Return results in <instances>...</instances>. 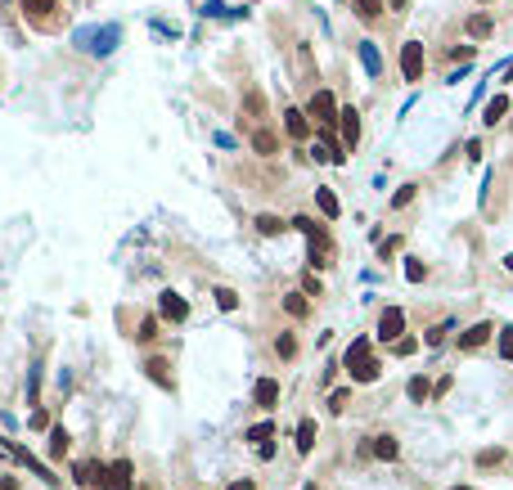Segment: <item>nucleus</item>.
<instances>
[{
	"instance_id": "obj_37",
	"label": "nucleus",
	"mask_w": 513,
	"mask_h": 490,
	"mask_svg": "<svg viewBox=\"0 0 513 490\" xmlns=\"http://www.w3.org/2000/svg\"><path fill=\"white\" fill-rule=\"evenodd\" d=\"M500 355H505V360H513V329L500 333Z\"/></svg>"
},
{
	"instance_id": "obj_10",
	"label": "nucleus",
	"mask_w": 513,
	"mask_h": 490,
	"mask_svg": "<svg viewBox=\"0 0 513 490\" xmlns=\"http://www.w3.org/2000/svg\"><path fill=\"white\" fill-rule=\"evenodd\" d=\"M252 400H256L261 409H275V405H279V382H275V378H261V382L252 387Z\"/></svg>"
},
{
	"instance_id": "obj_26",
	"label": "nucleus",
	"mask_w": 513,
	"mask_h": 490,
	"mask_svg": "<svg viewBox=\"0 0 513 490\" xmlns=\"http://www.w3.org/2000/svg\"><path fill=\"white\" fill-rule=\"evenodd\" d=\"M216 306H221V311H239V293H234V288H216Z\"/></svg>"
},
{
	"instance_id": "obj_38",
	"label": "nucleus",
	"mask_w": 513,
	"mask_h": 490,
	"mask_svg": "<svg viewBox=\"0 0 513 490\" xmlns=\"http://www.w3.org/2000/svg\"><path fill=\"white\" fill-rule=\"evenodd\" d=\"M410 198H414V185H401V189H396V198H392V207H405Z\"/></svg>"
},
{
	"instance_id": "obj_33",
	"label": "nucleus",
	"mask_w": 513,
	"mask_h": 490,
	"mask_svg": "<svg viewBox=\"0 0 513 490\" xmlns=\"http://www.w3.org/2000/svg\"><path fill=\"white\" fill-rule=\"evenodd\" d=\"M275 351H279V355H284V360H288V355H298V342H293V338H288V333H284V338H279V342H275Z\"/></svg>"
},
{
	"instance_id": "obj_9",
	"label": "nucleus",
	"mask_w": 513,
	"mask_h": 490,
	"mask_svg": "<svg viewBox=\"0 0 513 490\" xmlns=\"http://www.w3.org/2000/svg\"><path fill=\"white\" fill-rule=\"evenodd\" d=\"M491 333H496V324H487V320L473 324V329H464V333H459V351H478L482 342L491 338Z\"/></svg>"
},
{
	"instance_id": "obj_40",
	"label": "nucleus",
	"mask_w": 513,
	"mask_h": 490,
	"mask_svg": "<svg viewBox=\"0 0 513 490\" xmlns=\"http://www.w3.org/2000/svg\"><path fill=\"white\" fill-rule=\"evenodd\" d=\"M248 113H252V117H261V113H266V104H261V95H256V90L248 95Z\"/></svg>"
},
{
	"instance_id": "obj_41",
	"label": "nucleus",
	"mask_w": 513,
	"mask_h": 490,
	"mask_svg": "<svg viewBox=\"0 0 513 490\" xmlns=\"http://www.w3.org/2000/svg\"><path fill=\"white\" fill-rule=\"evenodd\" d=\"M302 293H307V297H320V279H316V275H307V279H302Z\"/></svg>"
},
{
	"instance_id": "obj_6",
	"label": "nucleus",
	"mask_w": 513,
	"mask_h": 490,
	"mask_svg": "<svg viewBox=\"0 0 513 490\" xmlns=\"http://www.w3.org/2000/svg\"><path fill=\"white\" fill-rule=\"evenodd\" d=\"M423 45L419 41H405V50H401V76H405V81H419V76H423Z\"/></svg>"
},
{
	"instance_id": "obj_18",
	"label": "nucleus",
	"mask_w": 513,
	"mask_h": 490,
	"mask_svg": "<svg viewBox=\"0 0 513 490\" xmlns=\"http://www.w3.org/2000/svg\"><path fill=\"white\" fill-rule=\"evenodd\" d=\"M256 229H261L266 238H279V234H284V229H288V225H284L279 216H270V211H261V216H256Z\"/></svg>"
},
{
	"instance_id": "obj_5",
	"label": "nucleus",
	"mask_w": 513,
	"mask_h": 490,
	"mask_svg": "<svg viewBox=\"0 0 513 490\" xmlns=\"http://www.w3.org/2000/svg\"><path fill=\"white\" fill-rule=\"evenodd\" d=\"M401 333H405V311H401V306H387V311L378 315V338H383V342H401Z\"/></svg>"
},
{
	"instance_id": "obj_4",
	"label": "nucleus",
	"mask_w": 513,
	"mask_h": 490,
	"mask_svg": "<svg viewBox=\"0 0 513 490\" xmlns=\"http://www.w3.org/2000/svg\"><path fill=\"white\" fill-rule=\"evenodd\" d=\"M136 486V464L131 459H113L108 473H104V490H131Z\"/></svg>"
},
{
	"instance_id": "obj_25",
	"label": "nucleus",
	"mask_w": 513,
	"mask_h": 490,
	"mask_svg": "<svg viewBox=\"0 0 513 490\" xmlns=\"http://www.w3.org/2000/svg\"><path fill=\"white\" fill-rule=\"evenodd\" d=\"M469 36H473V41L491 36V18H487V14H473V18H469Z\"/></svg>"
},
{
	"instance_id": "obj_23",
	"label": "nucleus",
	"mask_w": 513,
	"mask_h": 490,
	"mask_svg": "<svg viewBox=\"0 0 513 490\" xmlns=\"http://www.w3.org/2000/svg\"><path fill=\"white\" fill-rule=\"evenodd\" d=\"M374 455H378V459H387V464H392V459L401 455V446H396V436H374Z\"/></svg>"
},
{
	"instance_id": "obj_32",
	"label": "nucleus",
	"mask_w": 513,
	"mask_h": 490,
	"mask_svg": "<svg viewBox=\"0 0 513 490\" xmlns=\"http://www.w3.org/2000/svg\"><path fill=\"white\" fill-rule=\"evenodd\" d=\"M136 338H140V342H154V338H158V320H154V315H149V320H140V333H136Z\"/></svg>"
},
{
	"instance_id": "obj_43",
	"label": "nucleus",
	"mask_w": 513,
	"mask_h": 490,
	"mask_svg": "<svg viewBox=\"0 0 513 490\" xmlns=\"http://www.w3.org/2000/svg\"><path fill=\"white\" fill-rule=\"evenodd\" d=\"M230 490H256V486H252V482H248V477H243V482H234V486H230Z\"/></svg>"
},
{
	"instance_id": "obj_17",
	"label": "nucleus",
	"mask_w": 513,
	"mask_h": 490,
	"mask_svg": "<svg viewBox=\"0 0 513 490\" xmlns=\"http://www.w3.org/2000/svg\"><path fill=\"white\" fill-rule=\"evenodd\" d=\"M316 207L325 211V220H338V198H334V189H316Z\"/></svg>"
},
{
	"instance_id": "obj_13",
	"label": "nucleus",
	"mask_w": 513,
	"mask_h": 490,
	"mask_svg": "<svg viewBox=\"0 0 513 490\" xmlns=\"http://www.w3.org/2000/svg\"><path fill=\"white\" fill-rule=\"evenodd\" d=\"M9 450H14V459H23V464H27V468H32V473H36V477H41V482H45V486H59V477H54V473H50V468H45V464H36V459H32V455H27V450H18V446H9Z\"/></svg>"
},
{
	"instance_id": "obj_36",
	"label": "nucleus",
	"mask_w": 513,
	"mask_h": 490,
	"mask_svg": "<svg viewBox=\"0 0 513 490\" xmlns=\"http://www.w3.org/2000/svg\"><path fill=\"white\" fill-rule=\"evenodd\" d=\"M23 9H32V14H50L54 0H23Z\"/></svg>"
},
{
	"instance_id": "obj_20",
	"label": "nucleus",
	"mask_w": 513,
	"mask_h": 490,
	"mask_svg": "<svg viewBox=\"0 0 513 490\" xmlns=\"http://www.w3.org/2000/svg\"><path fill=\"white\" fill-rule=\"evenodd\" d=\"M505 113H509V95H496V99L487 104V117H482V122H487V126H496Z\"/></svg>"
},
{
	"instance_id": "obj_34",
	"label": "nucleus",
	"mask_w": 513,
	"mask_h": 490,
	"mask_svg": "<svg viewBox=\"0 0 513 490\" xmlns=\"http://www.w3.org/2000/svg\"><path fill=\"white\" fill-rule=\"evenodd\" d=\"M423 275H427V270H423V261H405V279H410V284H419Z\"/></svg>"
},
{
	"instance_id": "obj_42",
	"label": "nucleus",
	"mask_w": 513,
	"mask_h": 490,
	"mask_svg": "<svg viewBox=\"0 0 513 490\" xmlns=\"http://www.w3.org/2000/svg\"><path fill=\"white\" fill-rule=\"evenodd\" d=\"M0 490H18V482L14 477H0Z\"/></svg>"
},
{
	"instance_id": "obj_46",
	"label": "nucleus",
	"mask_w": 513,
	"mask_h": 490,
	"mask_svg": "<svg viewBox=\"0 0 513 490\" xmlns=\"http://www.w3.org/2000/svg\"><path fill=\"white\" fill-rule=\"evenodd\" d=\"M455 490H469V486H455Z\"/></svg>"
},
{
	"instance_id": "obj_31",
	"label": "nucleus",
	"mask_w": 513,
	"mask_h": 490,
	"mask_svg": "<svg viewBox=\"0 0 513 490\" xmlns=\"http://www.w3.org/2000/svg\"><path fill=\"white\" fill-rule=\"evenodd\" d=\"M496 464H505V450H482L478 455V468H496Z\"/></svg>"
},
{
	"instance_id": "obj_45",
	"label": "nucleus",
	"mask_w": 513,
	"mask_h": 490,
	"mask_svg": "<svg viewBox=\"0 0 513 490\" xmlns=\"http://www.w3.org/2000/svg\"><path fill=\"white\" fill-rule=\"evenodd\" d=\"M505 266H509V270H513V252H509V256H505Z\"/></svg>"
},
{
	"instance_id": "obj_22",
	"label": "nucleus",
	"mask_w": 513,
	"mask_h": 490,
	"mask_svg": "<svg viewBox=\"0 0 513 490\" xmlns=\"http://www.w3.org/2000/svg\"><path fill=\"white\" fill-rule=\"evenodd\" d=\"M68 446H72V436L63 427H50V459H59V455H68Z\"/></svg>"
},
{
	"instance_id": "obj_15",
	"label": "nucleus",
	"mask_w": 513,
	"mask_h": 490,
	"mask_svg": "<svg viewBox=\"0 0 513 490\" xmlns=\"http://www.w3.org/2000/svg\"><path fill=\"white\" fill-rule=\"evenodd\" d=\"M311 450H316V423L302 418L298 423V455H311Z\"/></svg>"
},
{
	"instance_id": "obj_21",
	"label": "nucleus",
	"mask_w": 513,
	"mask_h": 490,
	"mask_svg": "<svg viewBox=\"0 0 513 490\" xmlns=\"http://www.w3.org/2000/svg\"><path fill=\"white\" fill-rule=\"evenodd\" d=\"M252 149H256V153H266V158H270V153L279 149V140H275V131H252Z\"/></svg>"
},
{
	"instance_id": "obj_12",
	"label": "nucleus",
	"mask_w": 513,
	"mask_h": 490,
	"mask_svg": "<svg viewBox=\"0 0 513 490\" xmlns=\"http://www.w3.org/2000/svg\"><path fill=\"white\" fill-rule=\"evenodd\" d=\"M284 126H288L293 140H307V136H311V117H307L302 108H288V113H284Z\"/></svg>"
},
{
	"instance_id": "obj_24",
	"label": "nucleus",
	"mask_w": 513,
	"mask_h": 490,
	"mask_svg": "<svg viewBox=\"0 0 513 490\" xmlns=\"http://www.w3.org/2000/svg\"><path fill=\"white\" fill-rule=\"evenodd\" d=\"M405 391H410V400H414V405H423V400L432 396L437 387H432V382H427V378H410V387H405Z\"/></svg>"
},
{
	"instance_id": "obj_44",
	"label": "nucleus",
	"mask_w": 513,
	"mask_h": 490,
	"mask_svg": "<svg viewBox=\"0 0 513 490\" xmlns=\"http://www.w3.org/2000/svg\"><path fill=\"white\" fill-rule=\"evenodd\" d=\"M387 5H392V9H405V0H387Z\"/></svg>"
},
{
	"instance_id": "obj_39",
	"label": "nucleus",
	"mask_w": 513,
	"mask_h": 490,
	"mask_svg": "<svg viewBox=\"0 0 513 490\" xmlns=\"http://www.w3.org/2000/svg\"><path fill=\"white\" fill-rule=\"evenodd\" d=\"M446 329H450V324H437V329H432V333H427V338H423V342H427V347H441V338H446Z\"/></svg>"
},
{
	"instance_id": "obj_35",
	"label": "nucleus",
	"mask_w": 513,
	"mask_h": 490,
	"mask_svg": "<svg viewBox=\"0 0 513 490\" xmlns=\"http://www.w3.org/2000/svg\"><path fill=\"white\" fill-rule=\"evenodd\" d=\"M392 351H396V355H414V351H419V342H414V338H401V342H392Z\"/></svg>"
},
{
	"instance_id": "obj_30",
	"label": "nucleus",
	"mask_w": 513,
	"mask_h": 490,
	"mask_svg": "<svg viewBox=\"0 0 513 490\" xmlns=\"http://www.w3.org/2000/svg\"><path fill=\"white\" fill-rule=\"evenodd\" d=\"M347 405H351V391H347V387H338L334 396H329V409H334V414H342Z\"/></svg>"
},
{
	"instance_id": "obj_1",
	"label": "nucleus",
	"mask_w": 513,
	"mask_h": 490,
	"mask_svg": "<svg viewBox=\"0 0 513 490\" xmlns=\"http://www.w3.org/2000/svg\"><path fill=\"white\" fill-rule=\"evenodd\" d=\"M342 364H347V373H351V382H374L378 378V355L369 351V338H356L347 347V355H342Z\"/></svg>"
},
{
	"instance_id": "obj_14",
	"label": "nucleus",
	"mask_w": 513,
	"mask_h": 490,
	"mask_svg": "<svg viewBox=\"0 0 513 490\" xmlns=\"http://www.w3.org/2000/svg\"><path fill=\"white\" fill-rule=\"evenodd\" d=\"M360 63H365L369 76L383 72V59H378V45H374V41H360Z\"/></svg>"
},
{
	"instance_id": "obj_3",
	"label": "nucleus",
	"mask_w": 513,
	"mask_h": 490,
	"mask_svg": "<svg viewBox=\"0 0 513 490\" xmlns=\"http://www.w3.org/2000/svg\"><path fill=\"white\" fill-rule=\"evenodd\" d=\"M307 117H316L320 126H334V122L342 117V108H338V99L329 90H316V95H311V104H307Z\"/></svg>"
},
{
	"instance_id": "obj_19",
	"label": "nucleus",
	"mask_w": 513,
	"mask_h": 490,
	"mask_svg": "<svg viewBox=\"0 0 513 490\" xmlns=\"http://www.w3.org/2000/svg\"><path fill=\"white\" fill-rule=\"evenodd\" d=\"M284 311H288V315H293V320H302V315H307V311H311V302H307V293H288V297H284Z\"/></svg>"
},
{
	"instance_id": "obj_16",
	"label": "nucleus",
	"mask_w": 513,
	"mask_h": 490,
	"mask_svg": "<svg viewBox=\"0 0 513 490\" xmlns=\"http://www.w3.org/2000/svg\"><path fill=\"white\" fill-rule=\"evenodd\" d=\"M145 369H149V378H154L158 387H171V364L163 360V355H154V360H149Z\"/></svg>"
},
{
	"instance_id": "obj_27",
	"label": "nucleus",
	"mask_w": 513,
	"mask_h": 490,
	"mask_svg": "<svg viewBox=\"0 0 513 490\" xmlns=\"http://www.w3.org/2000/svg\"><path fill=\"white\" fill-rule=\"evenodd\" d=\"M288 225H293V229H302V234H307V238H320V234H325V229H320V225H316V220H311V216H293Z\"/></svg>"
},
{
	"instance_id": "obj_11",
	"label": "nucleus",
	"mask_w": 513,
	"mask_h": 490,
	"mask_svg": "<svg viewBox=\"0 0 513 490\" xmlns=\"http://www.w3.org/2000/svg\"><path fill=\"white\" fill-rule=\"evenodd\" d=\"M338 126H342V144H347V149H356V140H360V113H356V108H342Z\"/></svg>"
},
{
	"instance_id": "obj_28",
	"label": "nucleus",
	"mask_w": 513,
	"mask_h": 490,
	"mask_svg": "<svg viewBox=\"0 0 513 490\" xmlns=\"http://www.w3.org/2000/svg\"><path fill=\"white\" fill-rule=\"evenodd\" d=\"M270 436H275V423H252L248 427V441H256V446H266Z\"/></svg>"
},
{
	"instance_id": "obj_29",
	"label": "nucleus",
	"mask_w": 513,
	"mask_h": 490,
	"mask_svg": "<svg viewBox=\"0 0 513 490\" xmlns=\"http://www.w3.org/2000/svg\"><path fill=\"white\" fill-rule=\"evenodd\" d=\"M356 14L360 18H378L383 14V0H356Z\"/></svg>"
},
{
	"instance_id": "obj_7",
	"label": "nucleus",
	"mask_w": 513,
	"mask_h": 490,
	"mask_svg": "<svg viewBox=\"0 0 513 490\" xmlns=\"http://www.w3.org/2000/svg\"><path fill=\"white\" fill-rule=\"evenodd\" d=\"M158 311H163V320H171V324L189 320V302L180 293H163V297H158Z\"/></svg>"
},
{
	"instance_id": "obj_2",
	"label": "nucleus",
	"mask_w": 513,
	"mask_h": 490,
	"mask_svg": "<svg viewBox=\"0 0 513 490\" xmlns=\"http://www.w3.org/2000/svg\"><path fill=\"white\" fill-rule=\"evenodd\" d=\"M117 41H122V27L117 23H104V27H86V32H77V45L81 50H90V54H113L117 50Z\"/></svg>"
},
{
	"instance_id": "obj_8",
	"label": "nucleus",
	"mask_w": 513,
	"mask_h": 490,
	"mask_svg": "<svg viewBox=\"0 0 513 490\" xmlns=\"http://www.w3.org/2000/svg\"><path fill=\"white\" fill-rule=\"evenodd\" d=\"M104 473H108V464L81 459V464H77V486H86V490H95V486H99V490H104Z\"/></svg>"
}]
</instances>
